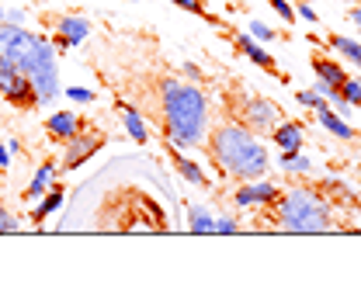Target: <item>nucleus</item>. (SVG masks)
I'll return each mask as SVG.
<instances>
[{
    "instance_id": "nucleus-20",
    "label": "nucleus",
    "mask_w": 361,
    "mask_h": 305,
    "mask_svg": "<svg viewBox=\"0 0 361 305\" xmlns=\"http://www.w3.org/2000/svg\"><path fill=\"white\" fill-rule=\"evenodd\" d=\"M330 45L344 56V59H351L355 66H361V45L355 39H344V35H330Z\"/></svg>"
},
{
    "instance_id": "nucleus-8",
    "label": "nucleus",
    "mask_w": 361,
    "mask_h": 305,
    "mask_svg": "<svg viewBox=\"0 0 361 305\" xmlns=\"http://www.w3.org/2000/svg\"><path fill=\"white\" fill-rule=\"evenodd\" d=\"M278 198V187L271 184V180H243L240 187H236V194H233V201L236 205H271Z\"/></svg>"
},
{
    "instance_id": "nucleus-11",
    "label": "nucleus",
    "mask_w": 361,
    "mask_h": 305,
    "mask_svg": "<svg viewBox=\"0 0 361 305\" xmlns=\"http://www.w3.org/2000/svg\"><path fill=\"white\" fill-rule=\"evenodd\" d=\"M84 129V122L73 115V111H56V115H49V122H45V132L56 139V142H66V139H73L77 132Z\"/></svg>"
},
{
    "instance_id": "nucleus-21",
    "label": "nucleus",
    "mask_w": 361,
    "mask_h": 305,
    "mask_svg": "<svg viewBox=\"0 0 361 305\" xmlns=\"http://www.w3.org/2000/svg\"><path fill=\"white\" fill-rule=\"evenodd\" d=\"M281 167H285L288 174H302V170H310V167H313V160H310V156H299V153L281 149Z\"/></svg>"
},
{
    "instance_id": "nucleus-33",
    "label": "nucleus",
    "mask_w": 361,
    "mask_h": 305,
    "mask_svg": "<svg viewBox=\"0 0 361 305\" xmlns=\"http://www.w3.org/2000/svg\"><path fill=\"white\" fill-rule=\"evenodd\" d=\"M299 14H302L306 21H316V11H313V7H310V4H302V7H299Z\"/></svg>"
},
{
    "instance_id": "nucleus-5",
    "label": "nucleus",
    "mask_w": 361,
    "mask_h": 305,
    "mask_svg": "<svg viewBox=\"0 0 361 305\" xmlns=\"http://www.w3.org/2000/svg\"><path fill=\"white\" fill-rule=\"evenodd\" d=\"M226 122H236L254 135H268L281 122L278 104L268 101L264 94H250V90H226Z\"/></svg>"
},
{
    "instance_id": "nucleus-9",
    "label": "nucleus",
    "mask_w": 361,
    "mask_h": 305,
    "mask_svg": "<svg viewBox=\"0 0 361 305\" xmlns=\"http://www.w3.org/2000/svg\"><path fill=\"white\" fill-rule=\"evenodd\" d=\"M236 49H240V52H247V56H250V63L264 66V73H271L274 80H285V73L278 70L274 56H271V52H264V45H257V39H254V35H236Z\"/></svg>"
},
{
    "instance_id": "nucleus-2",
    "label": "nucleus",
    "mask_w": 361,
    "mask_h": 305,
    "mask_svg": "<svg viewBox=\"0 0 361 305\" xmlns=\"http://www.w3.org/2000/svg\"><path fill=\"white\" fill-rule=\"evenodd\" d=\"M160 111H164V129L171 146L178 149L202 146L209 132V101L198 84L160 80Z\"/></svg>"
},
{
    "instance_id": "nucleus-29",
    "label": "nucleus",
    "mask_w": 361,
    "mask_h": 305,
    "mask_svg": "<svg viewBox=\"0 0 361 305\" xmlns=\"http://www.w3.org/2000/svg\"><path fill=\"white\" fill-rule=\"evenodd\" d=\"M180 73H184L191 84H198V80H202V70H198L195 63H184V66H180Z\"/></svg>"
},
{
    "instance_id": "nucleus-26",
    "label": "nucleus",
    "mask_w": 361,
    "mask_h": 305,
    "mask_svg": "<svg viewBox=\"0 0 361 305\" xmlns=\"http://www.w3.org/2000/svg\"><path fill=\"white\" fill-rule=\"evenodd\" d=\"M18 225H21L18 216H14V212H7V208H4V201H0V232H14Z\"/></svg>"
},
{
    "instance_id": "nucleus-4",
    "label": "nucleus",
    "mask_w": 361,
    "mask_h": 305,
    "mask_svg": "<svg viewBox=\"0 0 361 305\" xmlns=\"http://www.w3.org/2000/svg\"><path fill=\"white\" fill-rule=\"evenodd\" d=\"M268 212L261 216V225L271 222L278 229L288 232H326L337 229V212L330 205V198H323V191H306V187H292V191H278V198L264 205Z\"/></svg>"
},
{
    "instance_id": "nucleus-30",
    "label": "nucleus",
    "mask_w": 361,
    "mask_h": 305,
    "mask_svg": "<svg viewBox=\"0 0 361 305\" xmlns=\"http://www.w3.org/2000/svg\"><path fill=\"white\" fill-rule=\"evenodd\" d=\"M212 232H236V218H219L212 225Z\"/></svg>"
},
{
    "instance_id": "nucleus-18",
    "label": "nucleus",
    "mask_w": 361,
    "mask_h": 305,
    "mask_svg": "<svg viewBox=\"0 0 361 305\" xmlns=\"http://www.w3.org/2000/svg\"><path fill=\"white\" fill-rule=\"evenodd\" d=\"M212 225H216V218L209 216L205 205H198V201L188 205V229L191 232H212Z\"/></svg>"
},
{
    "instance_id": "nucleus-13",
    "label": "nucleus",
    "mask_w": 361,
    "mask_h": 305,
    "mask_svg": "<svg viewBox=\"0 0 361 305\" xmlns=\"http://www.w3.org/2000/svg\"><path fill=\"white\" fill-rule=\"evenodd\" d=\"M271 135H274V142H278L281 149H288V153H299L302 142H306V135H302V125H299V122H285V125L278 122Z\"/></svg>"
},
{
    "instance_id": "nucleus-6",
    "label": "nucleus",
    "mask_w": 361,
    "mask_h": 305,
    "mask_svg": "<svg viewBox=\"0 0 361 305\" xmlns=\"http://www.w3.org/2000/svg\"><path fill=\"white\" fill-rule=\"evenodd\" d=\"M0 94H4L14 108H21V111L39 108V94L32 87V80H28L7 56H0Z\"/></svg>"
},
{
    "instance_id": "nucleus-7",
    "label": "nucleus",
    "mask_w": 361,
    "mask_h": 305,
    "mask_svg": "<svg viewBox=\"0 0 361 305\" xmlns=\"http://www.w3.org/2000/svg\"><path fill=\"white\" fill-rule=\"evenodd\" d=\"M104 146V132H77L73 139H66V153H63V170H77V167H84L90 156L97 153Z\"/></svg>"
},
{
    "instance_id": "nucleus-3",
    "label": "nucleus",
    "mask_w": 361,
    "mask_h": 305,
    "mask_svg": "<svg viewBox=\"0 0 361 305\" xmlns=\"http://www.w3.org/2000/svg\"><path fill=\"white\" fill-rule=\"evenodd\" d=\"M209 160L216 163V170L233 177L236 184L243 180H261L268 174V149L257 142V135L236 122H223L209 132V146H205Z\"/></svg>"
},
{
    "instance_id": "nucleus-10",
    "label": "nucleus",
    "mask_w": 361,
    "mask_h": 305,
    "mask_svg": "<svg viewBox=\"0 0 361 305\" xmlns=\"http://www.w3.org/2000/svg\"><path fill=\"white\" fill-rule=\"evenodd\" d=\"M56 32H59V49H73L90 35V21L87 18H56Z\"/></svg>"
},
{
    "instance_id": "nucleus-28",
    "label": "nucleus",
    "mask_w": 361,
    "mask_h": 305,
    "mask_svg": "<svg viewBox=\"0 0 361 305\" xmlns=\"http://www.w3.org/2000/svg\"><path fill=\"white\" fill-rule=\"evenodd\" d=\"M268 4L278 11V14H281V18H285V21H288V25L295 21V11H292V4H288V0H268Z\"/></svg>"
},
{
    "instance_id": "nucleus-32",
    "label": "nucleus",
    "mask_w": 361,
    "mask_h": 305,
    "mask_svg": "<svg viewBox=\"0 0 361 305\" xmlns=\"http://www.w3.org/2000/svg\"><path fill=\"white\" fill-rule=\"evenodd\" d=\"M348 21H351V25H358V28H361V7H351V11H348Z\"/></svg>"
},
{
    "instance_id": "nucleus-24",
    "label": "nucleus",
    "mask_w": 361,
    "mask_h": 305,
    "mask_svg": "<svg viewBox=\"0 0 361 305\" xmlns=\"http://www.w3.org/2000/svg\"><path fill=\"white\" fill-rule=\"evenodd\" d=\"M299 104H302V108H313V111L326 108V101H323L316 90H299Z\"/></svg>"
},
{
    "instance_id": "nucleus-27",
    "label": "nucleus",
    "mask_w": 361,
    "mask_h": 305,
    "mask_svg": "<svg viewBox=\"0 0 361 305\" xmlns=\"http://www.w3.org/2000/svg\"><path fill=\"white\" fill-rule=\"evenodd\" d=\"M250 35H254L257 42H271V39H274V32H271L264 21H250Z\"/></svg>"
},
{
    "instance_id": "nucleus-12",
    "label": "nucleus",
    "mask_w": 361,
    "mask_h": 305,
    "mask_svg": "<svg viewBox=\"0 0 361 305\" xmlns=\"http://www.w3.org/2000/svg\"><path fill=\"white\" fill-rule=\"evenodd\" d=\"M313 73H316V80L326 84V87H341V84L348 80V70L337 66V63L326 59V56H313Z\"/></svg>"
},
{
    "instance_id": "nucleus-16",
    "label": "nucleus",
    "mask_w": 361,
    "mask_h": 305,
    "mask_svg": "<svg viewBox=\"0 0 361 305\" xmlns=\"http://www.w3.org/2000/svg\"><path fill=\"white\" fill-rule=\"evenodd\" d=\"M63 201H66V191H63L59 184H56V187H49V191H45V194H42V205H39V208L32 212V218H35V222L42 225L45 218L52 216V212H56V208H59Z\"/></svg>"
},
{
    "instance_id": "nucleus-15",
    "label": "nucleus",
    "mask_w": 361,
    "mask_h": 305,
    "mask_svg": "<svg viewBox=\"0 0 361 305\" xmlns=\"http://www.w3.org/2000/svg\"><path fill=\"white\" fill-rule=\"evenodd\" d=\"M316 118H319V125H323V129H330L334 135H337V139H361L358 132L351 129L344 118H337L330 108H319V111H316Z\"/></svg>"
},
{
    "instance_id": "nucleus-35",
    "label": "nucleus",
    "mask_w": 361,
    "mask_h": 305,
    "mask_svg": "<svg viewBox=\"0 0 361 305\" xmlns=\"http://www.w3.org/2000/svg\"><path fill=\"white\" fill-rule=\"evenodd\" d=\"M133 4H139V0H133Z\"/></svg>"
},
{
    "instance_id": "nucleus-23",
    "label": "nucleus",
    "mask_w": 361,
    "mask_h": 305,
    "mask_svg": "<svg viewBox=\"0 0 361 305\" xmlns=\"http://www.w3.org/2000/svg\"><path fill=\"white\" fill-rule=\"evenodd\" d=\"M337 90L344 94V101H348L351 108H361V80H351V77H348V80H344Z\"/></svg>"
},
{
    "instance_id": "nucleus-19",
    "label": "nucleus",
    "mask_w": 361,
    "mask_h": 305,
    "mask_svg": "<svg viewBox=\"0 0 361 305\" xmlns=\"http://www.w3.org/2000/svg\"><path fill=\"white\" fill-rule=\"evenodd\" d=\"M122 122H126V132L133 135L135 142H146V139H149V132H146V122H142V115L135 111L133 104H122Z\"/></svg>"
},
{
    "instance_id": "nucleus-34",
    "label": "nucleus",
    "mask_w": 361,
    "mask_h": 305,
    "mask_svg": "<svg viewBox=\"0 0 361 305\" xmlns=\"http://www.w3.org/2000/svg\"><path fill=\"white\" fill-rule=\"evenodd\" d=\"M7 163H11V156H7V149L0 146V167H7Z\"/></svg>"
},
{
    "instance_id": "nucleus-25",
    "label": "nucleus",
    "mask_w": 361,
    "mask_h": 305,
    "mask_svg": "<svg viewBox=\"0 0 361 305\" xmlns=\"http://www.w3.org/2000/svg\"><path fill=\"white\" fill-rule=\"evenodd\" d=\"M66 97H70V101H77V104H90V101H97V90H84V87H66Z\"/></svg>"
},
{
    "instance_id": "nucleus-1",
    "label": "nucleus",
    "mask_w": 361,
    "mask_h": 305,
    "mask_svg": "<svg viewBox=\"0 0 361 305\" xmlns=\"http://www.w3.org/2000/svg\"><path fill=\"white\" fill-rule=\"evenodd\" d=\"M0 56H7L39 94V104H52L59 97V63L56 49L45 35L25 32L21 25L0 21Z\"/></svg>"
},
{
    "instance_id": "nucleus-31",
    "label": "nucleus",
    "mask_w": 361,
    "mask_h": 305,
    "mask_svg": "<svg viewBox=\"0 0 361 305\" xmlns=\"http://www.w3.org/2000/svg\"><path fill=\"white\" fill-rule=\"evenodd\" d=\"M4 21H11V25H21L25 21V11H7V18Z\"/></svg>"
},
{
    "instance_id": "nucleus-22",
    "label": "nucleus",
    "mask_w": 361,
    "mask_h": 305,
    "mask_svg": "<svg viewBox=\"0 0 361 305\" xmlns=\"http://www.w3.org/2000/svg\"><path fill=\"white\" fill-rule=\"evenodd\" d=\"M171 4H178L180 11H188V14H198V18H205V21H212V25H223L219 18H212V14H209V7H205L202 0H171Z\"/></svg>"
},
{
    "instance_id": "nucleus-14",
    "label": "nucleus",
    "mask_w": 361,
    "mask_h": 305,
    "mask_svg": "<svg viewBox=\"0 0 361 305\" xmlns=\"http://www.w3.org/2000/svg\"><path fill=\"white\" fill-rule=\"evenodd\" d=\"M52 180H56V163H52V160H45L42 167L35 170V177H32V184L25 187V198H28V201H35V198H42L45 191L52 187Z\"/></svg>"
},
{
    "instance_id": "nucleus-17",
    "label": "nucleus",
    "mask_w": 361,
    "mask_h": 305,
    "mask_svg": "<svg viewBox=\"0 0 361 305\" xmlns=\"http://www.w3.org/2000/svg\"><path fill=\"white\" fill-rule=\"evenodd\" d=\"M171 156H174V167L180 170V177H184V180H191L195 187H209V177H205L202 170H198V163L184 160V156L178 153V146H171Z\"/></svg>"
}]
</instances>
